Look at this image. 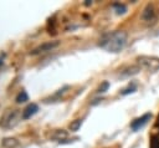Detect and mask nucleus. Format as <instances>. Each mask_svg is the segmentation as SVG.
<instances>
[{"instance_id":"13","label":"nucleus","mask_w":159,"mask_h":148,"mask_svg":"<svg viewBox=\"0 0 159 148\" xmlns=\"http://www.w3.org/2000/svg\"><path fill=\"white\" fill-rule=\"evenodd\" d=\"M135 91V85H133L132 87H129V88H127V90H124L123 92H122V95H128V93H131V92H134Z\"/></svg>"},{"instance_id":"4","label":"nucleus","mask_w":159,"mask_h":148,"mask_svg":"<svg viewBox=\"0 0 159 148\" xmlns=\"http://www.w3.org/2000/svg\"><path fill=\"white\" fill-rule=\"evenodd\" d=\"M59 45V42L55 41V42H47V44H42L41 46H39L37 49H35L33 51V54H40V52H45V51H51L54 47H56Z\"/></svg>"},{"instance_id":"10","label":"nucleus","mask_w":159,"mask_h":148,"mask_svg":"<svg viewBox=\"0 0 159 148\" xmlns=\"http://www.w3.org/2000/svg\"><path fill=\"white\" fill-rule=\"evenodd\" d=\"M81 124H82V121L81 120H76V121H73L71 124H70V130L71 131H78V128L81 127Z\"/></svg>"},{"instance_id":"1","label":"nucleus","mask_w":159,"mask_h":148,"mask_svg":"<svg viewBox=\"0 0 159 148\" xmlns=\"http://www.w3.org/2000/svg\"><path fill=\"white\" fill-rule=\"evenodd\" d=\"M126 44H127V35L122 33V31H114V33L107 34L101 40L100 46L108 52L117 54V52L124 49Z\"/></svg>"},{"instance_id":"9","label":"nucleus","mask_w":159,"mask_h":148,"mask_svg":"<svg viewBox=\"0 0 159 148\" xmlns=\"http://www.w3.org/2000/svg\"><path fill=\"white\" fill-rule=\"evenodd\" d=\"M29 100V96H27V93L25 91H21L19 95H17V97H16V102L21 103V102H25Z\"/></svg>"},{"instance_id":"7","label":"nucleus","mask_w":159,"mask_h":148,"mask_svg":"<svg viewBox=\"0 0 159 148\" xmlns=\"http://www.w3.org/2000/svg\"><path fill=\"white\" fill-rule=\"evenodd\" d=\"M3 146L5 148H14L15 146H17V141L15 138H5L3 141Z\"/></svg>"},{"instance_id":"12","label":"nucleus","mask_w":159,"mask_h":148,"mask_svg":"<svg viewBox=\"0 0 159 148\" xmlns=\"http://www.w3.org/2000/svg\"><path fill=\"white\" fill-rule=\"evenodd\" d=\"M110 87V83L108 82H103V85H102V86L100 87V90H98V92H104L106 90H107Z\"/></svg>"},{"instance_id":"11","label":"nucleus","mask_w":159,"mask_h":148,"mask_svg":"<svg viewBox=\"0 0 159 148\" xmlns=\"http://www.w3.org/2000/svg\"><path fill=\"white\" fill-rule=\"evenodd\" d=\"M113 6L117 9V13H118V14H124L126 10H127V8H126L124 5H122V4H114Z\"/></svg>"},{"instance_id":"6","label":"nucleus","mask_w":159,"mask_h":148,"mask_svg":"<svg viewBox=\"0 0 159 148\" xmlns=\"http://www.w3.org/2000/svg\"><path fill=\"white\" fill-rule=\"evenodd\" d=\"M142 18L145 20V21H151L153 18H154V9H153V6H147L145 9H144V11H143V14H142Z\"/></svg>"},{"instance_id":"5","label":"nucleus","mask_w":159,"mask_h":148,"mask_svg":"<svg viewBox=\"0 0 159 148\" xmlns=\"http://www.w3.org/2000/svg\"><path fill=\"white\" fill-rule=\"evenodd\" d=\"M37 111H39L37 105H35V103H31V105H29L24 110V113H23V118H24V120H27V118H30L31 116H34V114H35Z\"/></svg>"},{"instance_id":"8","label":"nucleus","mask_w":159,"mask_h":148,"mask_svg":"<svg viewBox=\"0 0 159 148\" xmlns=\"http://www.w3.org/2000/svg\"><path fill=\"white\" fill-rule=\"evenodd\" d=\"M52 137L54 138H57V140H60V142L62 141V138H66L67 137V132L66 131H63V130H57L56 132H55V134H52Z\"/></svg>"},{"instance_id":"3","label":"nucleus","mask_w":159,"mask_h":148,"mask_svg":"<svg viewBox=\"0 0 159 148\" xmlns=\"http://www.w3.org/2000/svg\"><path fill=\"white\" fill-rule=\"evenodd\" d=\"M151 117H152V114H151V113H147V114H144V116H143V117L137 118L135 121H133V122L131 123L132 130H133V131H138L142 126H144V124L148 122V120H149Z\"/></svg>"},{"instance_id":"2","label":"nucleus","mask_w":159,"mask_h":148,"mask_svg":"<svg viewBox=\"0 0 159 148\" xmlns=\"http://www.w3.org/2000/svg\"><path fill=\"white\" fill-rule=\"evenodd\" d=\"M139 62L144 67L149 69V70H158L159 69V59H155V57L143 56L139 59Z\"/></svg>"}]
</instances>
